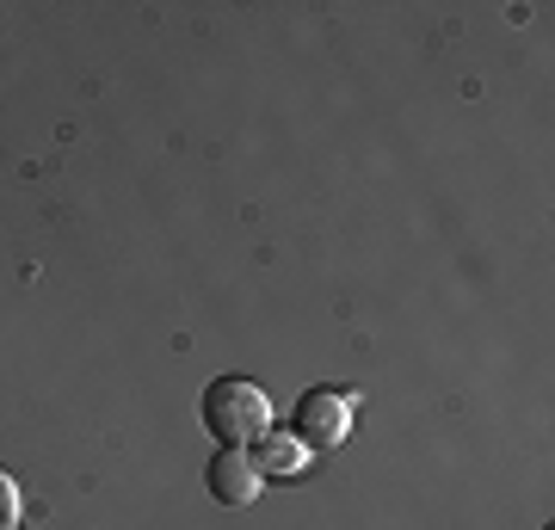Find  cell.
Masks as SVG:
<instances>
[{
	"label": "cell",
	"instance_id": "3957f363",
	"mask_svg": "<svg viewBox=\"0 0 555 530\" xmlns=\"http://www.w3.org/2000/svg\"><path fill=\"white\" fill-rule=\"evenodd\" d=\"M204 481H210V500H222V506H254L259 488H266V469H259V456H254V451H241V444H222V451L210 456Z\"/></svg>",
	"mask_w": 555,
	"mask_h": 530
},
{
	"label": "cell",
	"instance_id": "6da1fadb",
	"mask_svg": "<svg viewBox=\"0 0 555 530\" xmlns=\"http://www.w3.org/2000/svg\"><path fill=\"white\" fill-rule=\"evenodd\" d=\"M198 419L217 444L254 451L259 438L272 432V401H266V389L247 383V376H217V383L198 395Z\"/></svg>",
	"mask_w": 555,
	"mask_h": 530
},
{
	"label": "cell",
	"instance_id": "7a4b0ae2",
	"mask_svg": "<svg viewBox=\"0 0 555 530\" xmlns=\"http://www.w3.org/2000/svg\"><path fill=\"white\" fill-rule=\"evenodd\" d=\"M352 432V395L346 389H309L297 401V444L302 451H327Z\"/></svg>",
	"mask_w": 555,
	"mask_h": 530
},
{
	"label": "cell",
	"instance_id": "5b68a950",
	"mask_svg": "<svg viewBox=\"0 0 555 530\" xmlns=\"http://www.w3.org/2000/svg\"><path fill=\"white\" fill-rule=\"evenodd\" d=\"M20 525V481L0 469V530H13Z\"/></svg>",
	"mask_w": 555,
	"mask_h": 530
},
{
	"label": "cell",
	"instance_id": "277c9868",
	"mask_svg": "<svg viewBox=\"0 0 555 530\" xmlns=\"http://www.w3.org/2000/svg\"><path fill=\"white\" fill-rule=\"evenodd\" d=\"M302 463H309V451H302L297 438H284V432L259 438V469L266 475H302Z\"/></svg>",
	"mask_w": 555,
	"mask_h": 530
}]
</instances>
